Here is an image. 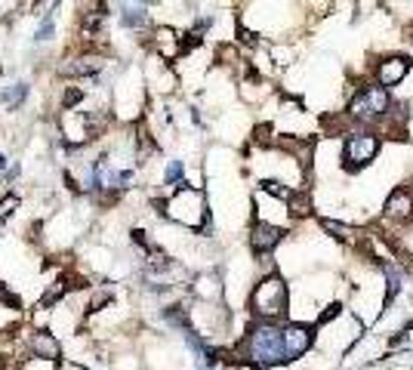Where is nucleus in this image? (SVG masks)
Segmentation results:
<instances>
[{
	"mask_svg": "<svg viewBox=\"0 0 413 370\" xmlns=\"http://www.w3.org/2000/svg\"><path fill=\"white\" fill-rule=\"evenodd\" d=\"M383 213L388 222H398V226L413 222V185H398V189L388 191Z\"/></svg>",
	"mask_w": 413,
	"mask_h": 370,
	"instance_id": "0eeeda50",
	"label": "nucleus"
},
{
	"mask_svg": "<svg viewBox=\"0 0 413 370\" xmlns=\"http://www.w3.org/2000/svg\"><path fill=\"white\" fill-rule=\"evenodd\" d=\"M31 349H34L37 358H59V343H56V336H50V334L31 336Z\"/></svg>",
	"mask_w": 413,
	"mask_h": 370,
	"instance_id": "1a4fd4ad",
	"label": "nucleus"
},
{
	"mask_svg": "<svg viewBox=\"0 0 413 370\" xmlns=\"http://www.w3.org/2000/svg\"><path fill=\"white\" fill-rule=\"evenodd\" d=\"M25 92H28V87H25V83H15V90H13V92L6 90V92H4V96H0V99H4V102L10 105V108H15V105L22 102V99H25Z\"/></svg>",
	"mask_w": 413,
	"mask_h": 370,
	"instance_id": "f8f14e48",
	"label": "nucleus"
},
{
	"mask_svg": "<svg viewBox=\"0 0 413 370\" xmlns=\"http://www.w3.org/2000/svg\"><path fill=\"white\" fill-rule=\"evenodd\" d=\"M315 327L306 321H287L284 324V349L287 355H290V361L296 358H302V355H309L311 352V345H315Z\"/></svg>",
	"mask_w": 413,
	"mask_h": 370,
	"instance_id": "423d86ee",
	"label": "nucleus"
},
{
	"mask_svg": "<svg viewBox=\"0 0 413 370\" xmlns=\"http://www.w3.org/2000/svg\"><path fill=\"white\" fill-rule=\"evenodd\" d=\"M410 31H413V28H410Z\"/></svg>",
	"mask_w": 413,
	"mask_h": 370,
	"instance_id": "a211bd4d",
	"label": "nucleus"
},
{
	"mask_svg": "<svg viewBox=\"0 0 413 370\" xmlns=\"http://www.w3.org/2000/svg\"><path fill=\"white\" fill-rule=\"evenodd\" d=\"M0 303H13V306H19V303H15V296H13V293L6 290V287H4V284H0Z\"/></svg>",
	"mask_w": 413,
	"mask_h": 370,
	"instance_id": "dca6fc26",
	"label": "nucleus"
},
{
	"mask_svg": "<svg viewBox=\"0 0 413 370\" xmlns=\"http://www.w3.org/2000/svg\"><path fill=\"white\" fill-rule=\"evenodd\" d=\"M379 136H383L379 130H367V127L352 130L346 136V142H342V170L346 173H361L364 167H370L383 151V139Z\"/></svg>",
	"mask_w": 413,
	"mask_h": 370,
	"instance_id": "20e7f679",
	"label": "nucleus"
},
{
	"mask_svg": "<svg viewBox=\"0 0 413 370\" xmlns=\"http://www.w3.org/2000/svg\"><path fill=\"white\" fill-rule=\"evenodd\" d=\"M15 204H19V198H15V195H13V198H6L4 204H0V219L6 222V216H10V213L15 210Z\"/></svg>",
	"mask_w": 413,
	"mask_h": 370,
	"instance_id": "4468645a",
	"label": "nucleus"
},
{
	"mask_svg": "<svg viewBox=\"0 0 413 370\" xmlns=\"http://www.w3.org/2000/svg\"><path fill=\"white\" fill-rule=\"evenodd\" d=\"M287 210H290V216H296V219L311 216V195L309 191H293L290 200H287Z\"/></svg>",
	"mask_w": 413,
	"mask_h": 370,
	"instance_id": "9d476101",
	"label": "nucleus"
},
{
	"mask_svg": "<svg viewBox=\"0 0 413 370\" xmlns=\"http://www.w3.org/2000/svg\"><path fill=\"white\" fill-rule=\"evenodd\" d=\"M179 176H182V164H179V160H173V164H170V170H167V182H176Z\"/></svg>",
	"mask_w": 413,
	"mask_h": 370,
	"instance_id": "2eb2a0df",
	"label": "nucleus"
},
{
	"mask_svg": "<svg viewBox=\"0 0 413 370\" xmlns=\"http://www.w3.org/2000/svg\"><path fill=\"white\" fill-rule=\"evenodd\" d=\"M410 68H413V59L407 56V53H388V56H383L377 65H373V81L386 90H395L404 83V77L410 74Z\"/></svg>",
	"mask_w": 413,
	"mask_h": 370,
	"instance_id": "39448f33",
	"label": "nucleus"
},
{
	"mask_svg": "<svg viewBox=\"0 0 413 370\" xmlns=\"http://www.w3.org/2000/svg\"><path fill=\"white\" fill-rule=\"evenodd\" d=\"M287 306H290V293L280 275H266L256 281V287L250 293V312L256 321H284L287 318Z\"/></svg>",
	"mask_w": 413,
	"mask_h": 370,
	"instance_id": "7ed1b4c3",
	"label": "nucleus"
},
{
	"mask_svg": "<svg viewBox=\"0 0 413 370\" xmlns=\"http://www.w3.org/2000/svg\"><path fill=\"white\" fill-rule=\"evenodd\" d=\"M6 167V158H4V154H0V170H4Z\"/></svg>",
	"mask_w": 413,
	"mask_h": 370,
	"instance_id": "f3484780",
	"label": "nucleus"
},
{
	"mask_svg": "<svg viewBox=\"0 0 413 370\" xmlns=\"http://www.w3.org/2000/svg\"><path fill=\"white\" fill-rule=\"evenodd\" d=\"M392 90L379 87L377 81L370 83H361L358 87V92L352 99H348L346 105V114L352 118L355 127H367V130H379V123L386 121L388 108H392Z\"/></svg>",
	"mask_w": 413,
	"mask_h": 370,
	"instance_id": "f03ea898",
	"label": "nucleus"
},
{
	"mask_svg": "<svg viewBox=\"0 0 413 370\" xmlns=\"http://www.w3.org/2000/svg\"><path fill=\"white\" fill-rule=\"evenodd\" d=\"M219 275H201L198 278V293H201V296H219Z\"/></svg>",
	"mask_w": 413,
	"mask_h": 370,
	"instance_id": "9b49d317",
	"label": "nucleus"
},
{
	"mask_svg": "<svg viewBox=\"0 0 413 370\" xmlns=\"http://www.w3.org/2000/svg\"><path fill=\"white\" fill-rule=\"evenodd\" d=\"M244 358L253 367H278L287 364L290 355L284 349V324L278 321H253L238 345V361Z\"/></svg>",
	"mask_w": 413,
	"mask_h": 370,
	"instance_id": "f257e3e1",
	"label": "nucleus"
},
{
	"mask_svg": "<svg viewBox=\"0 0 413 370\" xmlns=\"http://www.w3.org/2000/svg\"><path fill=\"white\" fill-rule=\"evenodd\" d=\"M284 235H287V231L280 228V226H271L269 219H256L253 228H250V247H253V253L259 259L269 256V253L275 250L280 241H284Z\"/></svg>",
	"mask_w": 413,
	"mask_h": 370,
	"instance_id": "6e6552de",
	"label": "nucleus"
},
{
	"mask_svg": "<svg viewBox=\"0 0 413 370\" xmlns=\"http://www.w3.org/2000/svg\"><path fill=\"white\" fill-rule=\"evenodd\" d=\"M142 22H145V15L139 13V10H133V13H130V10H123V25H127V28H139Z\"/></svg>",
	"mask_w": 413,
	"mask_h": 370,
	"instance_id": "ddd939ff",
	"label": "nucleus"
}]
</instances>
